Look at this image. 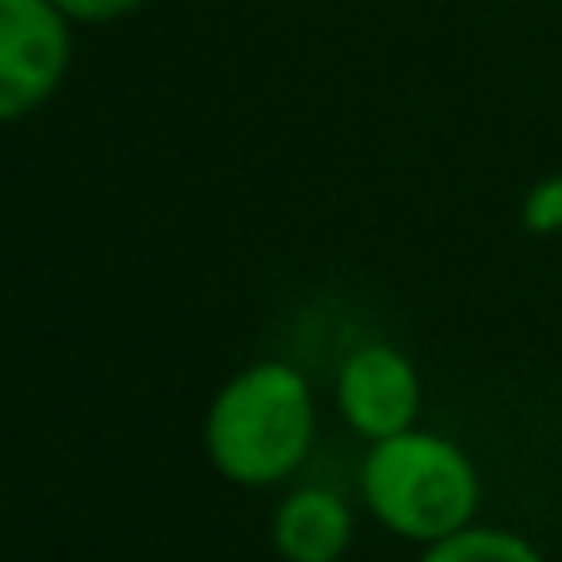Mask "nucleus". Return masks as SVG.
<instances>
[{"mask_svg": "<svg viewBox=\"0 0 562 562\" xmlns=\"http://www.w3.org/2000/svg\"><path fill=\"white\" fill-rule=\"evenodd\" d=\"M524 227L533 237H558L562 233V173L538 178L524 193Z\"/></svg>", "mask_w": 562, "mask_h": 562, "instance_id": "0eeeda50", "label": "nucleus"}, {"mask_svg": "<svg viewBox=\"0 0 562 562\" xmlns=\"http://www.w3.org/2000/svg\"><path fill=\"white\" fill-rule=\"evenodd\" d=\"M75 25H109V20H124L134 10H144L148 0H55Z\"/></svg>", "mask_w": 562, "mask_h": 562, "instance_id": "6e6552de", "label": "nucleus"}, {"mask_svg": "<svg viewBox=\"0 0 562 562\" xmlns=\"http://www.w3.org/2000/svg\"><path fill=\"white\" fill-rule=\"evenodd\" d=\"M419 405H425V385L405 350L375 340V346H360L346 356L336 375V409L366 445L415 429Z\"/></svg>", "mask_w": 562, "mask_h": 562, "instance_id": "20e7f679", "label": "nucleus"}, {"mask_svg": "<svg viewBox=\"0 0 562 562\" xmlns=\"http://www.w3.org/2000/svg\"><path fill=\"white\" fill-rule=\"evenodd\" d=\"M356 543L350 504L330 488H291L272 514V548L281 562H340Z\"/></svg>", "mask_w": 562, "mask_h": 562, "instance_id": "39448f33", "label": "nucleus"}, {"mask_svg": "<svg viewBox=\"0 0 562 562\" xmlns=\"http://www.w3.org/2000/svg\"><path fill=\"white\" fill-rule=\"evenodd\" d=\"M75 65V20L55 0H0V124H20L59 94Z\"/></svg>", "mask_w": 562, "mask_h": 562, "instance_id": "7ed1b4c3", "label": "nucleus"}, {"mask_svg": "<svg viewBox=\"0 0 562 562\" xmlns=\"http://www.w3.org/2000/svg\"><path fill=\"white\" fill-rule=\"evenodd\" d=\"M419 562H548V558L538 553V543H528L514 528L469 524V528H459V533L429 543Z\"/></svg>", "mask_w": 562, "mask_h": 562, "instance_id": "423d86ee", "label": "nucleus"}, {"mask_svg": "<svg viewBox=\"0 0 562 562\" xmlns=\"http://www.w3.org/2000/svg\"><path fill=\"white\" fill-rule=\"evenodd\" d=\"M316 445V395L286 360H257L213 395L203 449L227 484L272 488L306 464Z\"/></svg>", "mask_w": 562, "mask_h": 562, "instance_id": "f257e3e1", "label": "nucleus"}, {"mask_svg": "<svg viewBox=\"0 0 562 562\" xmlns=\"http://www.w3.org/2000/svg\"><path fill=\"white\" fill-rule=\"evenodd\" d=\"M360 494L375 524L419 548L479 524V504H484L479 464L464 454V445L419 425L366 449Z\"/></svg>", "mask_w": 562, "mask_h": 562, "instance_id": "f03ea898", "label": "nucleus"}]
</instances>
